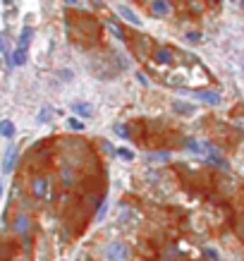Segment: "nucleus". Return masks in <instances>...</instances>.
I'll list each match as a JSON object with an SVG mask.
<instances>
[{
    "label": "nucleus",
    "mask_w": 244,
    "mask_h": 261,
    "mask_svg": "<svg viewBox=\"0 0 244 261\" xmlns=\"http://www.w3.org/2000/svg\"><path fill=\"white\" fill-rule=\"evenodd\" d=\"M103 254H106V259H110V261H127V256H130V247L122 244V242H110V244H106Z\"/></svg>",
    "instance_id": "obj_1"
},
{
    "label": "nucleus",
    "mask_w": 244,
    "mask_h": 261,
    "mask_svg": "<svg viewBox=\"0 0 244 261\" xmlns=\"http://www.w3.org/2000/svg\"><path fill=\"white\" fill-rule=\"evenodd\" d=\"M12 230H14V235H20V237H29V230H32V218L26 216V213H17L14 220H12Z\"/></svg>",
    "instance_id": "obj_2"
},
{
    "label": "nucleus",
    "mask_w": 244,
    "mask_h": 261,
    "mask_svg": "<svg viewBox=\"0 0 244 261\" xmlns=\"http://www.w3.org/2000/svg\"><path fill=\"white\" fill-rule=\"evenodd\" d=\"M187 94H192L194 98H199V101L208 103V106H218L220 103V94L211 91V89H196V91H187Z\"/></svg>",
    "instance_id": "obj_3"
},
{
    "label": "nucleus",
    "mask_w": 244,
    "mask_h": 261,
    "mask_svg": "<svg viewBox=\"0 0 244 261\" xmlns=\"http://www.w3.org/2000/svg\"><path fill=\"white\" fill-rule=\"evenodd\" d=\"M48 189H50V182L46 180L44 175H36L32 180V194L36 196V199H46V196H48Z\"/></svg>",
    "instance_id": "obj_4"
},
{
    "label": "nucleus",
    "mask_w": 244,
    "mask_h": 261,
    "mask_svg": "<svg viewBox=\"0 0 244 261\" xmlns=\"http://www.w3.org/2000/svg\"><path fill=\"white\" fill-rule=\"evenodd\" d=\"M148 10H151V15H154V17L166 20L168 15L172 12V8H170V3H168V0H148Z\"/></svg>",
    "instance_id": "obj_5"
},
{
    "label": "nucleus",
    "mask_w": 244,
    "mask_h": 261,
    "mask_svg": "<svg viewBox=\"0 0 244 261\" xmlns=\"http://www.w3.org/2000/svg\"><path fill=\"white\" fill-rule=\"evenodd\" d=\"M154 60L158 63V65H163V67H170L172 63H175V51H170V48H156L154 51Z\"/></svg>",
    "instance_id": "obj_6"
},
{
    "label": "nucleus",
    "mask_w": 244,
    "mask_h": 261,
    "mask_svg": "<svg viewBox=\"0 0 244 261\" xmlns=\"http://www.w3.org/2000/svg\"><path fill=\"white\" fill-rule=\"evenodd\" d=\"M118 12H120V17H124L130 24H134V27H142V17H139L134 10H130L127 5H118Z\"/></svg>",
    "instance_id": "obj_7"
},
{
    "label": "nucleus",
    "mask_w": 244,
    "mask_h": 261,
    "mask_svg": "<svg viewBox=\"0 0 244 261\" xmlns=\"http://www.w3.org/2000/svg\"><path fill=\"white\" fill-rule=\"evenodd\" d=\"M14 161H17V146H10V149H8V153H5L2 173H12V168H14Z\"/></svg>",
    "instance_id": "obj_8"
},
{
    "label": "nucleus",
    "mask_w": 244,
    "mask_h": 261,
    "mask_svg": "<svg viewBox=\"0 0 244 261\" xmlns=\"http://www.w3.org/2000/svg\"><path fill=\"white\" fill-rule=\"evenodd\" d=\"M24 63H26V48L17 46V51L12 53V67H22Z\"/></svg>",
    "instance_id": "obj_9"
},
{
    "label": "nucleus",
    "mask_w": 244,
    "mask_h": 261,
    "mask_svg": "<svg viewBox=\"0 0 244 261\" xmlns=\"http://www.w3.org/2000/svg\"><path fill=\"white\" fill-rule=\"evenodd\" d=\"M0 134H2L5 139H12V137H14V125H12L10 120H2V122H0Z\"/></svg>",
    "instance_id": "obj_10"
},
{
    "label": "nucleus",
    "mask_w": 244,
    "mask_h": 261,
    "mask_svg": "<svg viewBox=\"0 0 244 261\" xmlns=\"http://www.w3.org/2000/svg\"><path fill=\"white\" fill-rule=\"evenodd\" d=\"M29 41H32V27H24V32L20 34V41H17V46H20V48H26Z\"/></svg>",
    "instance_id": "obj_11"
},
{
    "label": "nucleus",
    "mask_w": 244,
    "mask_h": 261,
    "mask_svg": "<svg viewBox=\"0 0 244 261\" xmlns=\"http://www.w3.org/2000/svg\"><path fill=\"white\" fill-rule=\"evenodd\" d=\"M146 158H148V161H154V163H163V161H168V158H170V151H156V153H148Z\"/></svg>",
    "instance_id": "obj_12"
},
{
    "label": "nucleus",
    "mask_w": 244,
    "mask_h": 261,
    "mask_svg": "<svg viewBox=\"0 0 244 261\" xmlns=\"http://www.w3.org/2000/svg\"><path fill=\"white\" fill-rule=\"evenodd\" d=\"M72 108H74V113H79V115H84V118H89L91 113H94V110H91V106H86V103H82V101H79V103H72Z\"/></svg>",
    "instance_id": "obj_13"
},
{
    "label": "nucleus",
    "mask_w": 244,
    "mask_h": 261,
    "mask_svg": "<svg viewBox=\"0 0 244 261\" xmlns=\"http://www.w3.org/2000/svg\"><path fill=\"white\" fill-rule=\"evenodd\" d=\"M108 29H110V34L115 36V39H118V41H127V36H124V32H122V29H120V27H118L115 22L108 24Z\"/></svg>",
    "instance_id": "obj_14"
},
{
    "label": "nucleus",
    "mask_w": 244,
    "mask_h": 261,
    "mask_svg": "<svg viewBox=\"0 0 244 261\" xmlns=\"http://www.w3.org/2000/svg\"><path fill=\"white\" fill-rule=\"evenodd\" d=\"M50 115H53V110H50V108L38 110V115H36V122H48V120H50Z\"/></svg>",
    "instance_id": "obj_15"
},
{
    "label": "nucleus",
    "mask_w": 244,
    "mask_h": 261,
    "mask_svg": "<svg viewBox=\"0 0 244 261\" xmlns=\"http://www.w3.org/2000/svg\"><path fill=\"white\" fill-rule=\"evenodd\" d=\"M67 125H70L72 130H77V132H82V130H84V122H82V120H79V118H70V120H67Z\"/></svg>",
    "instance_id": "obj_16"
},
{
    "label": "nucleus",
    "mask_w": 244,
    "mask_h": 261,
    "mask_svg": "<svg viewBox=\"0 0 244 261\" xmlns=\"http://www.w3.org/2000/svg\"><path fill=\"white\" fill-rule=\"evenodd\" d=\"M175 110L182 113V115H192V113H194V106H182V103H175Z\"/></svg>",
    "instance_id": "obj_17"
},
{
    "label": "nucleus",
    "mask_w": 244,
    "mask_h": 261,
    "mask_svg": "<svg viewBox=\"0 0 244 261\" xmlns=\"http://www.w3.org/2000/svg\"><path fill=\"white\" fill-rule=\"evenodd\" d=\"M118 156H122V158H127V161H132L134 153L130 151V149H118Z\"/></svg>",
    "instance_id": "obj_18"
},
{
    "label": "nucleus",
    "mask_w": 244,
    "mask_h": 261,
    "mask_svg": "<svg viewBox=\"0 0 244 261\" xmlns=\"http://www.w3.org/2000/svg\"><path fill=\"white\" fill-rule=\"evenodd\" d=\"M187 41L196 44V41H201V34L199 32H187Z\"/></svg>",
    "instance_id": "obj_19"
},
{
    "label": "nucleus",
    "mask_w": 244,
    "mask_h": 261,
    "mask_svg": "<svg viewBox=\"0 0 244 261\" xmlns=\"http://www.w3.org/2000/svg\"><path fill=\"white\" fill-rule=\"evenodd\" d=\"M184 146H187V149H192V151H201L199 144L194 142V139H187V142H184Z\"/></svg>",
    "instance_id": "obj_20"
},
{
    "label": "nucleus",
    "mask_w": 244,
    "mask_h": 261,
    "mask_svg": "<svg viewBox=\"0 0 244 261\" xmlns=\"http://www.w3.org/2000/svg\"><path fill=\"white\" fill-rule=\"evenodd\" d=\"M103 216H106V206L100 204V206H98V213H96V223H100V220H103Z\"/></svg>",
    "instance_id": "obj_21"
},
{
    "label": "nucleus",
    "mask_w": 244,
    "mask_h": 261,
    "mask_svg": "<svg viewBox=\"0 0 244 261\" xmlns=\"http://www.w3.org/2000/svg\"><path fill=\"white\" fill-rule=\"evenodd\" d=\"M136 79H139V82H142V84H144V87H148V79H146V77L142 75V72H139V75H136Z\"/></svg>",
    "instance_id": "obj_22"
},
{
    "label": "nucleus",
    "mask_w": 244,
    "mask_h": 261,
    "mask_svg": "<svg viewBox=\"0 0 244 261\" xmlns=\"http://www.w3.org/2000/svg\"><path fill=\"white\" fill-rule=\"evenodd\" d=\"M115 132H118V134H122V137H127V130H124L122 125H118V127H115Z\"/></svg>",
    "instance_id": "obj_23"
},
{
    "label": "nucleus",
    "mask_w": 244,
    "mask_h": 261,
    "mask_svg": "<svg viewBox=\"0 0 244 261\" xmlns=\"http://www.w3.org/2000/svg\"><path fill=\"white\" fill-rule=\"evenodd\" d=\"M0 53H8V51H5V39H2V36H0Z\"/></svg>",
    "instance_id": "obj_24"
},
{
    "label": "nucleus",
    "mask_w": 244,
    "mask_h": 261,
    "mask_svg": "<svg viewBox=\"0 0 244 261\" xmlns=\"http://www.w3.org/2000/svg\"><path fill=\"white\" fill-rule=\"evenodd\" d=\"M67 5H77V0H65Z\"/></svg>",
    "instance_id": "obj_25"
},
{
    "label": "nucleus",
    "mask_w": 244,
    "mask_h": 261,
    "mask_svg": "<svg viewBox=\"0 0 244 261\" xmlns=\"http://www.w3.org/2000/svg\"><path fill=\"white\" fill-rule=\"evenodd\" d=\"M0 196H2V185H0Z\"/></svg>",
    "instance_id": "obj_26"
}]
</instances>
